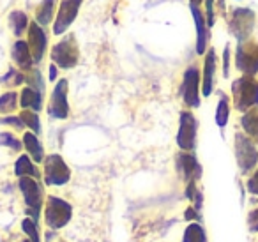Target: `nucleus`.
Segmentation results:
<instances>
[{"instance_id": "1", "label": "nucleus", "mask_w": 258, "mask_h": 242, "mask_svg": "<svg viewBox=\"0 0 258 242\" xmlns=\"http://www.w3.org/2000/svg\"><path fill=\"white\" fill-rule=\"evenodd\" d=\"M233 104L239 111H247L258 104V82L249 75L232 83Z\"/></svg>"}, {"instance_id": "2", "label": "nucleus", "mask_w": 258, "mask_h": 242, "mask_svg": "<svg viewBox=\"0 0 258 242\" xmlns=\"http://www.w3.org/2000/svg\"><path fill=\"white\" fill-rule=\"evenodd\" d=\"M73 217V205L58 196H48L44 207V223L50 230H62Z\"/></svg>"}, {"instance_id": "3", "label": "nucleus", "mask_w": 258, "mask_h": 242, "mask_svg": "<svg viewBox=\"0 0 258 242\" xmlns=\"http://www.w3.org/2000/svg\"><path fill=\"white\" fill-rule=\"evenodd\" d=\"M18 188L23 195V200H25L27 216L39 221L41 207H43V196H44L43 186H41L39 180L34 177H20Z\"/></svg>"}, {"instance_id": "4", "label": "nucleus", "mask_w": 258, "mask_h": 242, "mask_svg": "<svg viewBox=\"0 0 258 242\" xmlns=\"http://www.w3.org/2000/svg\"><path fill=\"white\" fill-rule=\"evenodd\" d=\"M80 48L76 43V37L73 34L60 39L51 48V62L60 69H73L78 66Z\"/></svg>"}, {"instance_id": "5", "label": "nucleus", "mask_w": 258, "mask_h": 242, "mask_svg": "<svg viewBox=\"0 0 258 242\" xmlns=\"http://www.w3.org/2000/svg\"><path fill=\"white\" fill-rule=\"evenodd\" d=\"M43 178L46 186H66L71 180V170L58 154H50L43 161Z\"/></svg>"}, {"instance_id": "6", "label": "nucleus", "mask_w": 258, "mask_h": 242, "mask_svg": "<svg viewBox=\"0 0 258 242\" xmlns=\"http://www.w3.org/2000/svg\"><path fill=\"white\" fill-rule=\"evenodd\" d=\"M69 82L66 78L58 80L51 90L50 103H48V115L55 120H66L69 117Z\"/></svg>"}, {"instance_id": "7", "label": "nucleus", "mask_w": 258, "mask_h": 242, "mask_svg": "<svg viewBox=\"0 0 258 242\" xmlns=\"http://www.w3.org/2000/svg\"><path fill=\"white\" fill-rule=\"evenodd\" d=\"M198 120L191 111H182L179 117V131H177V145L180 150L193 152L197 147Z\"/></svg>"}, {"instance_id": "8", "label": "nucleus", "mask_w": 258, "mask_h": 242, "mask_svg": "<svg viewBox=\"0 0 258 242\" xmlns=\"http://www.w3.org/2000/svg\"><path fill=\"white\" fill-rule=\"evenodd\" d=\"M235 157L242 173L251 171L258 163V150L254 143L246 135H240V133L235 135Z\"/></svg>"}, {"instance_id": "9", "label": "nucleus", "mask_w": 258, "mask_h": 242, "mask_svg": "<svg viewBox=\"0 0 258 242\" xmlns=\"http://www.w3.org/2000/svg\"><path fill=\"white\" fill-rule=\"evenodd\" d=\"M200 87H202L200 73H198V69L195 68V66H189V68L184 71L182 89H180L184 103L189 108L200 106Z\"/></svg>"}, {"instance_id": "10", "label": "nucleus", "mask_w": 258, "mask_h": 242, "mask_svg": "<svg viewBox=\"0 0 258 242\" xmlns=\"http://www.w3.org/2000/svg\"><path fill=\"white\" fill-rule=\"evenodd\" d=\"M254 27V13L251 9H235L232 13V18H230V32L235 37L239 43L249 37V34L253 32Z\"/></svg>"}, {"instance_id": "11", "label": "nucleus", "mask_w": 258, "mask_h": 242, "mask_svg": "<svg viewBox=\"0 0 258 242\" xmlns=\"http://www.w3.org/2000/svg\"><path fill=\"white\" fill-rule=\"evenodd\" d=\"M235 66L244 75H256L258 73V44L256 43H240L237 46Z\"/></svg>"}, {"instance_id": "12", "label": "nucleus", "mask_w": 258, "mask_h": 242, "mask_svg": "<svg viewBox=\"0 0 258 242\" xmlns=\"http://www.w3.org/2000/svg\"><path fill=\"white\" fill-rule=\"evenodd\" d=\"M83 0H62L60 8H58L57 18L53 23V34L55 36H62L64 32H68L69 27L73 25V22L78 16V11L82 8Z\"/></svg>"}, {"instance_id": "13", "label": "nucleus", "mask_w": 258, "mask_h": 242, "mask_svg": "<svg viewBox=\"0 0 258 242\" xmlns=\"http://www.w3.org/2000/svg\"><path fill=\"white\" fill-rule=\"evenodd\" d=\"M27 43H29V48H30V51H32L34 62H36V66H37L44 58L46 50H48V36H46V32H44V27H41L37 22L30 23L29 39H27Z\"/></svg>"}, {"instance_id": "14", "label": "nucleus", "mask_w": 258, "mask_h": 242, "mask_svg": "<svg viewBox=\"0 0 258 242\" xmlns=\"http://www.w3.org/2000/svg\"><path fill=\"white\" fill-rule=\"evenodd\" d=\"M177 168H179V171L182 173V178L186 182L198 180L202 175V166L198 163V159L191 152H186V150H182L177 156Z\"/></svg>"}, {"instance_id": "15", "label": "nucleus", "mask_w": 258, "mask_h": 242, "mask_svg": "<svg viewBox=\"0 0 258 242\" xmlns=\"http://www.w3.org/2000/svg\"><path fill=\"white\" fill-rule=\"evenodd\" d=\"M11 57L13 62L16 64V68L20 71H30V69L36 68V62H34L32 51L29 48V43L23 39H18L11 48Z\"/></svg>"}, {"instance_id": "16", "label": "nucleus", "mask_w": 258, "mask_h": 242, "mask_svg": "<svg viewBox=\"0 0 258 242\" xmlns=\"http://www.w3.org/2000/svg\"><path fill=\"white\" fill-rule=\"evenodd\" d=\"M191 15L195 18V25H197V53L204 55L205 48H207V39H209V32H207V20L204 18L202 11L198 9V6L191 4Z\"/></svg>"}, {"instance_id": "17", "label": "nucleus", "mask_w": 258, "mask_h": 242, "mask_svg": "<svg viewBox=\"0 0 258 242\" xmlns=\"http://www.w3.org/2000/svg\"><path fill=\"white\" fill-rule=\"evenodd\" d=\"M214 73H216V51L209 50L204 60V78H202V96L209 97L214 89Z\"/></svg>"}, {"instance_id": "18", "label": "nucleus", "mask_w": 258, "mask_h": 242, "mask_svg": "<svg viewBox=\"0 0 258 242\" xmlns=\"http://www.w3.org/2000/svg\"><path fill=\"white\" fill-rule=\"evenodd\" d=\"M43 101H44V94L30 85L23 87L22 92H20V106L23 110H34L39 113L43 110Z\"/></svg>"}, {"instance_id": "19", "label": "nucleus", "mask_w": 258, "mask_h": 242, "mask_svg": "<svg viewBox=\"0 0 258 242\" xmlns=\"http://www.w3.org/2000/svg\"><path fill=\"white\" fill-rule=\"evenodd\" d=\"M23 147H25L27 154H29L30 157L34 159V163H43L44 161V147L43 143H41V140L37 138L36 133L32 131H27L25 135H23Z\"/></svg>"}, {"instance_id": "20", "label": "nucleus", "mask_w": 258, "mask_h": 242, "mask_svg": "<svg viewBox=\"0 0 258 242\" xmlns=\"http://www.w3.org/2000/svg\"><path fill=\"white\" fill-rule=\"evenodd\" d=\"M15 175L16 177H34V178H37V180L41 178L39 170H37L36 163H34V159L29 154H22V156L16 159Z\"/></svg>"}, {"instance_id": "21", "label": "nucleus", "mask_w": 258, "mask_h": 242, "mask_svg": "<svg viewBox=\"0 0 258 242\" xmlns=\"http://www.w3.org/2000/svg\"><path fill=\"white\" fill-rule=\"evenodd\" d=\"M240 126L246 131V135L249 138H253L258 143V106H254L253 110H247L240 118Z\"/></svg>"}, {"instance_id": "22", "label": "nucleus", "mask_w": 258, "mask_h": 242, "mask_svg": "<svg viewBox=\"0 0 258 242\" xmlns=\"http://www.w3.org/2000/svg\"><path fill=\"white\" fill-rule=\"evenodd\" d=\"M9 25H11V29L16 37H22L30 27L29 16H27L23 11H13L11 15H9Z\"/></svg>"}, {"instance_id": "23", "label": "nucleus", "mask_w": 258, "mask_h": 242, "mask_svg": "<svg viewBox=\"0 0 258 242\" xmlns=\"http://www.w3.org/2000/svg\"><path fill=\"white\" fill-rule=\"evenodd\" d=\"M53 11H55V0H43L36 11V22L41 27L50 25L51 18H53Z\"/></svg>"}, {"instance_id": "24", "label": "nucleus", "mask_w": 258, "mask_h": 242, "mask_svg": "<svg viewBox=\"0 0 258 242\" xmlns=\"http://www.w3.org/2000/svg\"><path fill=\"white\" fill-rule=\"evenodd\" d=\"M182 242H207V233H205L204 226L198 223L187 224L182 235Z\"/></svg>"}, {"instance_id": "25", "label": "nucleus", "mask_w": 258, "mask_h": 242, "mask_svg": "<svg viewBox=\"0 0 258 242\" xmlns=\"http://www.w3.org/2000/svg\"><path fill=\"white\" fill-rule=\"evenodd\" d=\"M18 104H20V94H16L15 90L2 94L0 96V113L11 115L18 108Z\"/></svg>"}, {"instance_id": "26", "label": "nucleus", "mask_w": 258, "mask_h": 242, "mask_svg": "<svg viewBox=\"0 0 258 242\" xmlns=\"http://www.w3.org/2000/svg\"><path fill=\"white\" fill-rule=\"evenodd\" d=\"M228 117H230V103H228V97L225 94H221L219 97V103H218V108H216V124L218 128H225L228 124Z\"/></svg>"}, {"instance_id": "27", "label": "nucleus", "mask_w": 258, "mask_h": 242, "mask_svg": "<svg viewBox=\"0 0 258 242\" xmlns=\"http://www.w3.org/2000/svg\"><path fill=\"white\" fill-rule=\"evenodd\" d=\"M22 230L27 235L30 242H41V233H39V221L32 219L30 216H27L22 221Z\"/></svg>"}, {"instance_id": "28", "label": "nucleus", "mask_w": 258, "mask_h": 242, "mask_svg": "<svg viewBox=\"0 0 258 242\" xmlns=\"http://www.w3.org/2000/svg\"><path fill=\"white\" fill-rule=\"evenodd\" d=\"M20 117H22L23 124H25L27 128L30 129V131L36 133V135H41L43 128H41L39 113H37V111H34V110H23L22 113H20Z\"/></svg>"}, {"instance_id": "29", "label": "nucleus", "mask_w": 258, "mask_h": 242, "mask_svg": "<svg viewBox=\"0 0 258 242\" xmlns=\"http://www.w3.org/2000/svg\"><path fill=\"white\" fill-rule=\"evenodd\" d=\"M25 82L27 85L34 87L36 90H39V92H46V83H44L43 80V75H41L39 69H30V71H27V76H25Z\"/></svg>"}, {"instance_id": "30", "label": "nucleus", "mask_w": 258, "mask_h": 242, "mask_svg": "<svg viewBox=\"0 0 258 242\" xmlns=\"http://www.w3.org/2000/svg\"><path fill=\"white\" fill-rule=\"evenodd\" d=\"M23 82H25V75L15 68H11L4 76H2V78H0V83H2V85H9V87L22 85Z\"/></svg>"}, {"instance_id": "31", "label": "nucleus", "mask_w": 258, "mask_h": 242, "mask_svg": "<svg viewBox=\"0 0 258 242\" xmlns=\"http://www.w3.org/2000/svg\"><path fill=\"white\" fill-rule=\"evenodd\" d=\"M0 145H4V147H8V149H13V150H16V152H20L23 147V142H20L13 133L4 131V133H0Z\"/></svg>"}, {"instance_id": "32", "label": "nucleus", "mask_w": 258, "mask_h": 242, "mask_svg": "<svg viewBox=\"0 0 258 242\" xmlns=\"http://www.w3.org/2000/svg\"><path fill=\"white\" fill-rule=\"evenodd\" d=\"M0 124L2 126H11V128L15 129H23L25 128V124H23L22 117H16V115H6V117H0Z\"/></svg>"}, {"instance_id": "33", "label": "nucleus", "mask_w": 258, "mask_h": 242, "mask_svg": "<svg viewBox=\"0 0 258 242\" xmlns=\"http://www.w3.org/2000/svg\"><path fill=\"white\" fill-rule=\"evenodd\" d=\"M205 11H207V25H214V0H205Z\"/></svg>"}, {"instance_id": "34", "label": "nucleus", "mask_w": 258, "mask_h": 242, "mask_svg": "<svg viewBox=\"0 0 258 242\" xmlns=\"http://www.w3.org/2000/svg\"><path fill=\"white\" fill-rule=\"evenodd\" d=\"M247 226H249L251 231H258V209L249 212V216H247Z\"/></svg>"}, {"instance_id": "35", "label": "nucleus", "mask_w": 258, "mask_h": 242, "mask_svg": "<svg viewBox=\"0 0 258 242\" xmlns=\"http://www.w3.org/2000/svg\"><path fill=\"white\" fill-rule=\"evenodd\" d=\"M247 191H249L251 195L258 196V170L254 171V173L251 175L249 180H247Z\"/></svg>"}, {"instance_id": "36", "label": "nucleus", "mask_w": 258, "mask_h": 242, "mask_svg": "<svg viewBox=\"0 0 258 242\" xmlns=\"http://www.w3.org/2000/svg\"><path fill=\"white\" fill-rule=\"evenodd\" d=\"M184 219L186 221H200L202 219L200 210L195 209V207H189V209H186V212H184Z\"/></svg>"}, {"instance_id": "37", "label": "nucleus", "mask_w": 258, "mask_h": 242, "mask_svg": "<svg viewBox=\"0 0 258 242\" xmlns=\"http://www.w3.org/2000/svg\"><path fill=\"white\" fill-rule=\"evenodd\" d=\"M223 75L225 78L230 75V48L225 46V51H223Z\"/></svg>"}, {"instance_id": "38", "label": "nucleus", "mask_w": 258, "mask_h": 242, "mask_svg": "<svg viewBox=\"0 0 258 242\" xmlns=\"http://www.w3.org/2000/svg\"><path fill=\"white\" fill-rule=\"evenodd\" d=\"M57 76H58V69H57V66L51 62V64H50V82H55V80H57Z\"/></svg>"}, {"instance_id": "39", "label": "nucleus", "mask_w": 258, "mask_h": 242, "mask_svg": "<svg viewBox=\"0 0 258 242\" xmlns=\"http://www.w3.org/2000/svg\"><path fill=\"white\" fill-rule=\"evenodd\" d=\"M189 2H191L193 6H200L202 2H204V0H189Z\"/></svg>"}, {"instance_id": "40", "label": "nucleus", "mask_w": 258, "mask_h": 242, "mask_svg": "<svg viewBox=\"0 0 258 242\" xmlns=\"http://www.w3.org/2000/svg\"><path fill=\"white\" fill-rule=\"evenodd\" d=\"M22 242H30V240H29V238H25V240H22Z\"/></svg>"}]
</instances>
